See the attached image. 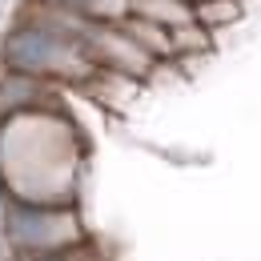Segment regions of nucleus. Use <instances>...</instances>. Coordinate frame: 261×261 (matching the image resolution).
I'll return each instance as SVG.
<instances>
[{"mask_svg": "<svg viewBox=\"0 0 261 261\" xmlns=\"http://www.w3.org/2000/svg\"><path fill=\"white\" fill-rule=\"evenodd\" d=\"M76 44H81V53H85L89 65L117 68V72H129V76H141V81L157 65V57L145 53L117 20H89L85 33L76 36Z\"/></svg>", "mask_w": 261, "mask_h": 261, "instance_id": "1", "label": "nucleus"}, {"mask_svg": "<svg viewBox=\"0 0 261 261\" xmlns=\"http://www.w3.org/2000/svg\"><path fill=\"white\" fill-rule=\"evenodd\" d=\"M85 97H93L100 109H113V113H125L133 100L141 97L145 81L141 76H129V72H117V68H105V65H93L81 81H72Z\"/></svg>", "mask_w": 261, "mask_h": 261, "instance_id": "2", "label": "nucleus"}, {"mask_svg": "<svg viewBox=\"0 0 261 261\" xmlns=\"http://www.w3.org/2000/svg\"><path fill=\"white\" fill-rule=\"evenodd\" d=\"M117 24L125 29V33L145 48V53H153L157 61H169L173 57V36H169V29L165 24H157V20H145V16H137V12H125V16H117Z\"/></svg>", "mask_w": 261, "mask_h": 261, "instance_id": "3", "label": "nucleus"}, {"mask_svg": "<svg viewBox=\"0 0 261 261\" xmlns=\"http://www.w3.org/2000/svg\"><path fill=\"white\" fill-rule=\"evenodd\" d=\"M129 12L145 16V20H157L165 29H173V24L193 20V0H129Z\"/></svg>", "mask_w": 261, "mask_h": 261, "instance_id": "4", "label": "nucleus"}, {"mask_svg": "<svg viewBox=\"0 0 261 261\" xmlns=\"http://www.w3.org/2000/svg\"><path fill=\"white\" fill-rule=\"evenodd\" d=\"M169 36H173V57L177 61H185V57H209L213 53V33L205 24H197V20L173 24Z\"/></svg>", "mask_w": 261, "mask_h": 261, "instance_id": "5", "label": "nucleus"}, {"mask_svg": "<svg viewBox=\"0 0 261 261\" xmlns=\"http://www.w3.org/2000/svg\"><path fill=\"white\" fill-rule=\"evenodd\" d=\"M241 16H245L241 0H193V20L205 24L209 33H221L229 24H237Z\"/></svg>", "mask_w": 261, "mask_h": 261, "instance_id": "6", "label": "nucleus"}, {"mask_svg": "<svg viewBox=\"0 0 261 261\" xmlns=\"http://www.w3.org/2000/svg\"><path fill=\"white\" fill-rule=\"evenodd\" d=\"M61 4L85 12V16H93V20H117V16L129 12V0H61Z\"/></svg>", "mask_w": 261, "mask_h": 261, "instance_id": "7", "label": "nucleus"}]
</instances>
